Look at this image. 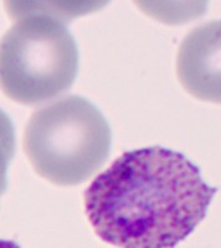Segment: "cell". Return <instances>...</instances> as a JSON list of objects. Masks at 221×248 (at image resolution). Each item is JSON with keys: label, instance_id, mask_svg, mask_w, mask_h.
Wrapping results in <instances>:
<instances>
[{"label": "cell", "instance_id": "1", "mask_svg": "<svg viewBox=\"0 0 221 248\" xmlns=\"http://www.w3.org/2000/svg\"><path fill=\"white\" fill-rule=\"evenodd\" d=\"M218 192L184 154L149 147L126 152L85 191L97 236L123 248H168L206 216Z\"/></svg>", "mask_w": 221, "mask_h": 248}, {"label": "cell", "instance_id": "2", "mask_svg": "<svg viewBox=\"0 0 221 248\" xmlns=\"http://www.w3.org/2000/svg\"><path fill=\"white\" fill-rule=\"evenodd\" d=\"M23 147L41 178L57 186H76L108 160L112 132L92 102L71 94L35 110L26 124Z\"/></svg>", "mask_w": 221, "mask_h": 248}, {"label": "cell", "instance_id": "3", "mask_svg": "<svg viewBox=\"0 0 221 248\" xmlns=\"http://www.w3.org/2000/svg\"><path fill=\"white\" fill-rule=\"evenodd\" d=\"M77 72L76 41L61 20L26 15L4 35L1 88L13 101L25 106L50 101L71 88Z\"/></svg>", "mask_w": 221, "mask_h": 248}, {"label": "cell", "instance_id": "4", "mask_svg": "<svg viewBox=\"0 0 221 248\" xmlns=\"http://www.w3.org/2000/svg\"><path fill=\"white\" fill-rule=\"evenodd\" d=\"M219 20L193 29L178 50L176 74L188 93L202 101L219 103L221 99Z\"/></svg>", "mask_w": 221, "mask_h": 248}, {"label": "cell", "instance_id": "5", "mask_svg": "<svg viewBox=\"0 0 221 248\" xmlns=\"http://www.w3.org/2000/svg\"><path fill=\"white\" fill-rule=\"evenodd\" d=\"M6 10L9 12L10 16L12 17H20L26 16V15L30 14H45L48 16L56 17L59 20H70L74 16H79V15H82L88 13L90 10H94V9L99 8V6H95L94 4L96 3H70L68 5H63V3H61V5H44V3H37L39 5H36V3H26V1H6Z\"/></svg>", "mask_w": 221, "mask_h": 248}]
</instances>
